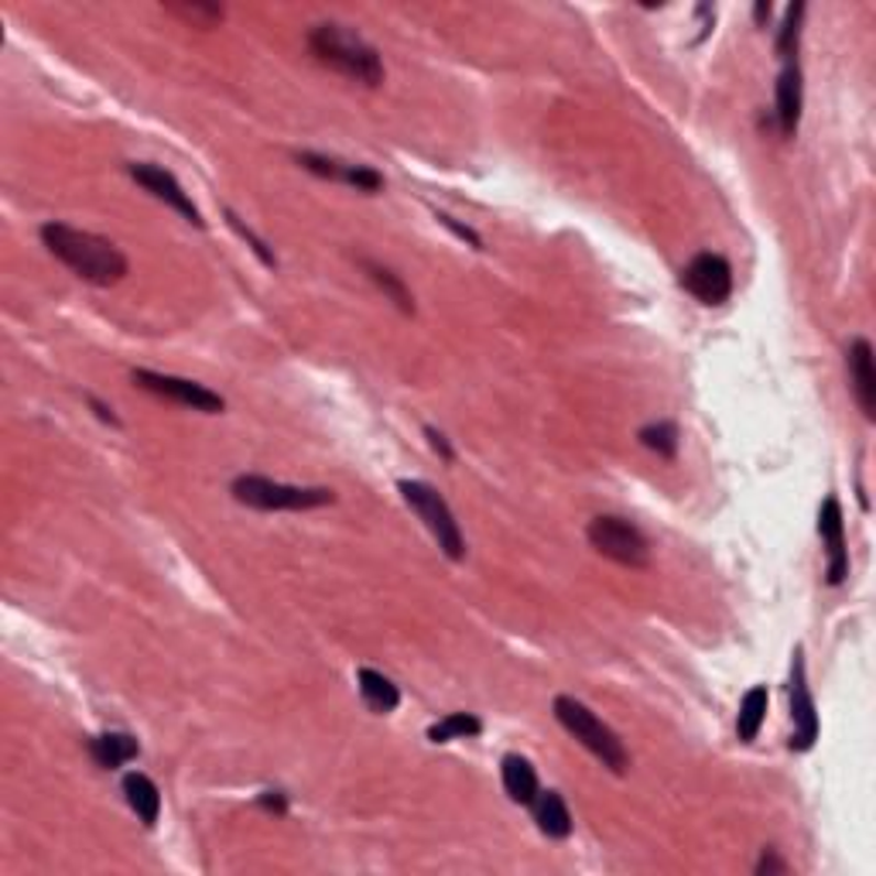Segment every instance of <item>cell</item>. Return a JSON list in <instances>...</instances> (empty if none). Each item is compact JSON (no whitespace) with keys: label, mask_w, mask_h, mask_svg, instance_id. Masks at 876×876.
I'll use <instances>...</instances> for the list:
<instances>
[{"label":"cell","mask_w":876,"mask_h":876,"mask_svg":"<svg viewBox=\"0 0 876 876\" xmlns=\"http://www.w3.org/2000/svg\"><path fill=\"white\" fill-rule=\"evenodd\" d=\"M42 243L48 247L52 258H58L76 277H83L86 285L113 288L131 271L128 258H123V250L113 240L89 233V230H76L69 223H55V219L45 223Z\"/></svg>","instance_id":"obj_1"},{"label":"cell","mask_w":876,"mask_h":876,"mask_svg":"<svg viewBox=\"0 0 876 876\" xmlns=\"http://www.w3.org/2000/svg\"><path fill=\"white\" fill-rule=\"evenodd\" d=\"M308 52L316 55L319 66L347 76L366 89H377L384 83V58L366 39L342 24H316L308 31Z\"/></svg>","instance_id":"obj_2"},{"label":"cell","mask_w":876,"mask_h":876,"mask_svg":"<svg viewBox=\"0 0 876 876\" xmlns=\"http://www.w3.org/2000/svg\"><path fill=\"white\" fill-rule=\"evenodd\" d=\"M555 719L561 726H566L592 757H596L603 767H610L613 774H627L631 770V754H627V746H623V740L603 723V719L592 712L585 702L572 699V696H558L555 699Z\"/></svg>","instance_id":"obj_3"},{"label":"cell","mask_w":876,"mask_h":876,"mask_svg":"<svg viewBox=\"0 0 876 876\" xmlns=\"http://www.w3.org/2000/svg\"><path fill=\"white\" fill-rule=\"evenodd\" d=\"M233 500L243 507H254L264 514L277 511H316L326 504H336V493L329 486H292V483H277L267 477H237L233 480Z\"/></svg>","instance_id":"obj_4"},{"label":"cell","mask_w":876,"mask_h":876,"mask_svg":"<svg viewBox=\"0 0 876 876\" xmlns=\"http://www.w3.org/2000/svg\"><path fill=\"white\" fill-rule=\"evenodd\" d=\"M397 490L404 496V504H408L418 514V521L428 527V535L438 541V548L446 551V558L462 561L466 558V538H462L452 507L446 504V496L425 480H401Z\"/></svg>","instance_id":"obj_5"},{"label":"cell","mask_w":876,"mask_h":876,"mask_svg":"<svg viewBox=\"0 0 876 876\" xmlns=\"http://www.w3.org/2000/svg\"><path fill=\"white\" fill-rule=\"evenodd\" d=\"M585 538L603 558L616 561V566H623V569H647L650 566V545L644 538V530L631 521H623V517H613V514L592 517L585 527Z\"/></svg>","instance_id":"obj_6"},{"label":"cell","mask_w":876,"mask_h":876,"mask_svg":"<svg viewBox=\"0 0 876 876\" xmlns=\"http://www.w3.org/2000/svg\"><path fill=\"white\" fill-rule=\"evenodd\" d=\"M131 381L134 387L154 394V397H165L172 404H182V408H193V412H202V415H219L227 408V401L219 397L216 391L196 384V381H185V377H172V373H154V370H131Z\"/></svg>","instance_id":"obj_7"},{"label":"cell","mask_w":876,"mask_h":876,"mask_svg":"<svg viewBox=\"0 0 876 876\" xmlns=\"http://www.w3.org/2000/svg\"><path fill=\"white\" fill-rule=\"evenodd\" d=\"M681 288L709 308L726 305L733 295V267L723 254H709L705 250V254H696L681 267Z\"/></svg>","instance_id":"obj_8"},{"label":"cell","mask_w":876,"mask_h":876,"mask_svg":"<svg viewBox=\"0 0 876 876\" xmlns=\"http://www.w3.org/2000/svg\"><path fill=\"white\" fill-rule=\"evenodd\" d=\"M128 175L141 185L144 193H151L154 199L158 202H165V206H172L182 219H189L193 227H206V219H202V212H199V206L193 202V196L182 189V182L168 172V168H162V165H151V162H134V165H128Z\"/></svg>","instance_id":"obj_9"},{"label":"cell","mask_w":876,"mask_h":876,"mask_svg":"<svg viewBox=\"0 0 876 876\" xmlns=\"http://www.w3.org/2000/svg\"><path fill=\"white\" fill-rule=\"evenodd\" d=\"M791 723H795L791 749L804 754V749H811L819 740V712H815V699H811V688L804 678L801 650H795V665H791Z\"/></svg>","instance_id":"obj_10"},{"label":"cell","mask_w":876,"mask_h":876,"mask_svg":"<svg viewBox=\"0 0 876 876\" xmlns=\"http://www.w3.org/2000/svg\"><path fill=\"white\" fill-rule=\"evenodd\" d=\"M295 162L319 175V178H329V182H342V185H353L357 193H381L384 189V175L373 172L366 165H350V162H339V158H326V154H316V151H298Z\"/></svg>","instance_id":"obj_11"},{"label":"cell","mask_w":876,"mask_h":876,"mask_svg":"<svg viewBox=\"0 0 876 876\" xmlns=\"http://www.w3.org/2000/svg\"><path fill=\"white\" fill-rule=\"evenodd\" d=\"M819 535L829 555V585H842L850 576V548H846V521H842L839 496H829L819 514Z\"/></svg>","instance_id":"obj_12"},{"label":"cell","mask_w":876,"mask_h":876,"mask_svg":"<svg viewBox=\"0 0 876 876\" xmlns=\"http://www.w3.org/2000/svg\"><path fill=\"white\" fill-rule=\"evenodd\" d=\"M846 366H850V381H853V397L859 404V412L866 421L876 418V363H873V347L869 339H853L846 350Z\"/></svg>","instance_id":"obj_13"},{"label":"cell","mask_w":876,"mask_h":876,"mask_svg":"<svg viewBox=\"0 0 876 876\" xmlns=\"http://www.w3.org/2000/svg\"><path fill=\"white\" fill-rule=\"evenodd\" d=\"M777 123H780V138H795L798 123H801V107H804V89H801V66L798 58L785 62V69L777 76Z\"/></svg>","instance_id":"obj_14"},{"label":"cell","mask_w":876,"mask_h":876,"mask_svg":"<svg viewBox=\"0 0 876 876\" xmlns=\"http://www.w3.org/2000/svg\"><path fill=\"white\" fill-rule=\"evenodd\" d=\"M500 777H504V791L514 804H524L530 808L535 798L541 795V785H538V770L527 757L521 754H507L504 764H500Z\"/></svg>","instance_id":"obj_15"},{"label":"cell","mask_w":876,"mask_h":876,"mask_svg":"<svg viewBox=\"0 0 876 876\" xmlns=\"http://www.w3.org/2000/svg\"><path fill=\"white\" fill-rule=\"evenodd\" d=\"M89 757L97 760L103 770H117L141 757V743L131 733H100L89 740Z\"/></svg>","instance_id":"obj_16"},{"label":"cell","mask_w":876,"mask_h":876,"mask_svg":"<svg viewBox=\"0 0 876 876\" xmlns=\"http://www.w3.org/2000/svg\"><path fill=\"white\" fill-rule=\"evenodd\" d=\"M357 688H360L363 705H366L373 715H391V712L401 705L397 685H394L387 675L373 671V668H360V671H357Z\"/></svg>","instance_id":"obj_17"},{"label":"cell","mask_w":876,"mask_h":876,"mask_svg":"<svg viewBox=\"0 0 876 876\" xmlns=\"http://www.w3.org/2000/svg\"><path fill=\"white\" fill-rule=\"evenodd\" d=\"M123 798H128L131 811H134V815L147 829L158 822V815H162V795H158V788H154V780L147 774L131 770L128 777H123Z\"/></svg>","instance_id":"obj_18"},{"label":"cell","mask_w":876,"mask_h":876,"mask_svg":"<svg viewBox=\"0 0 876 876\" xmlns=\"http://www.w3.org/2000/svg\"><path fill=\"white\" fill-rule=\"evenodd\" d=\"M530 808H535V822H538L541 835H548V839H569L572 835V811L558 791H541Z\"/></svg>","instance_id":"obj_19"},{"label":"cell","mask_w":876,"mask_h":876,"mask_svg":"<svg viewBox=\"0 0 876 876\" xmlns=\"http://www.w3.org/2000/svg\"><path fill=\"white\" fill-rule=\"evenodd\" d=\"M767 702H770V696H767V688H764V685H754V688H749V692L743 696V702H740V715H736V733H740L743 743H754V740H757V733H760V726H764V719H767Z\"/></svg>","instance_id":"obj_20"},{"label":"cell","mask_w":876,"mask_h":876,"mask_svg":"<svg viewBox=\"0 0 876 876\" xmlns=\"http://www.w3.org/2000/svg\"><path fill=\"white\" fill-rule=\"evenodd\" d=\"M360 267L366 271V277L373 281V285H377L404 316H415V298H412V292H408V285H404L401 281V274H394L391 267H384V264H377V261H360Z\"/></svg>","instance_id":"obj_21"},{"label":"cell","mask_w":876,"mask_h":876,"mask_svg":"<svg viewBox=\"0 0 876 876\" xmlns=\"http://www.w3.org/2000/svg\"><path fill=\"white\" fill-rule=\"evenodd\" d=\"M480 733H483V723L473 712H449L446 719H438V723L428 726V740L431 743L469 740V736H480Z\"/></svg>","instance_id":"obj_22"},{"label":"cell","mask_w":876,"mask_h":876,"mask_svg":"<svg viewBox=\"0 0 876 876\" xmlns=\"http://www.w3.org/2000/svg\"><path fill=\"white\" fill-rule=\"evenodd\" d=\"M640 446L644 449H650V452H657L661 459H675L678 456V425L675 421H654V425H647V428H640Z\"/></svg>","instance_id":"obj_23"},{"label":"cell","mask_w":876,"mask_h":876,"mask_svg":"<svg viewBox=\"0 0 876 876\" xmlns=\"http://www.w3.org/2000/svg\"><path fill=\"white\" fill-rule=\"evenodd\" d=\"M801 18H804V4H791L785 14V24L777 31V55L791 62L798 55V39H801Z\"/></svg>","instance_id":"obj_24"},{"label":"cell","mask_w":876,"mask_h":876,"mask_svg":"<svg viewBox=\"0 0 876 876\" xmlns=\"http://www.w3.org/2000/svg\"><path fill=\"white\" fill-rule=\"evenodd\" d=\"M168 14L182 18L185 24H193V28H216L219 21L227 18V11L219 4H168Z\"/></svg>","instance_id":"obj_25"},{"label":"cell","mask_w":876,"mask_h":876,"mask_svg":"<svg viewBox=\"0 0 876 876\" xmlns=\"http://www.w3.org/2000/svg\"><path fill=\"white\" fill-rule=\"evenodd\" d=\"M223 216H227V223H230V227H233V230H237V233H240V237L247 240V243H250V250H254V254H258V258H261V261H264L267 267H277V258L271 254V247H267V243H264V240H261V237H258L254 230H250V227H243V219H240V216H237L233 209H227Z\"/></svg>","instance_id":"obj_26"},{"label":"cell","mask_w":876,"mask_h":876,"mask_svg":"<svg viewBox=\"0 0 876 876\" xmlns=\"http://www.w3.org/2000/svg\"><path fill=\"white\" fill-rule=\"evenodd\" d=\"M435 219H438V223H442V227H449V230H452V233H456L459 240H469V243H473L477 250L483 247V240H480V233H473V230H469V227H462V223H456V219H452L449 212H435Z\"/></svg>","instance_id":"obj_27"},{"label":"cell","mask_w":876,"mask_h":876,"mask_svg":"<svg viewBox=\"0 0 876 876\" xmlns=\"http://www.w3.org/2000/svg\"><path fill=\"white\" fill-rule=\"evenodd\" d=\"M425 435H428V446H431L438 456H442L446 462H452V459H456V452H452V446H449V438H446L442 431L431 428V425H425Z\"/></svg>","instance_id":"obj_28"},{"label":"cell","mask_w":876,"mask_h":876,"mask_svg":"<svg viewBox=\"0 0 876 876\" xmlns=\"http://www.w3.org/2000/svg\"><path fill=\"white\" fill-rule=\"evenodd\" d=\"M258 804H261L264 811H274V815H285V811H288V798L281 795V791H264V795L258 798Z\"/></svg>","instance_id":"obj_29"},{"label":"cell","mask_w":876,"mask_h":876,"mask_svg":"<svg viewBox=\"0 0 876 876\" xmlns=\"http://www.w3.org/2000/svg\"><path fill=\"white\" fill-rule=\"evenodd\" d=\"M764 873H788V863H785V859H777L774 850H767L764 859L757 863V876H764Z\"/></svg>","instance_id":"obj_30"},{"label":"cell","mask_w":876,"mask_h":876,"mask_svg":"<svg viewBox=\"0 0 876 876\" xmlns=\"http://www.w3.org/2000/svg\"><path fill=\"white\" fill-rule=\"evenodd\" d=\"M89 408H92V412H97V415H100L103 421H110V425H120V418L113 415V408H107V404H103V401H97V397H89Z\"/></svg>","instance_id":"obj_31"},{"label":"cell","mask_w":876,"mask_h":876,"mask_svg":"<svg viewBox=\"0 0 876 876\" xmlns=\"http://www.w3.org/2000/svg\"><path fill=\"white\" fill-rule=\"evenodd\" d=\"M754 18H757V24H767L770 21V4H767V0H760V4L754 8Z\"/></svg>","instance_id":"obj_32"}]
</instances>
